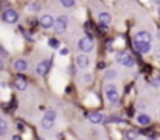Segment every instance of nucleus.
<instances>
[{
    "label": "nucleus",
    "instance_id": "nucleus-1",
    "mask_svg": "<svg viewBox=\"0 0 160 140\" xmlns=\"http://www.w3.org/2000/svg\"><path fill=\"white\" fill-rule=\"evenodd\" d=\"M54 120H56V111H47L45 112V115L42 117V120H41V126L44 128V129H52L54 125Z\"/></svg>",
    "mask_w": 160,
    "mask_h": 140
},
{
    "label": "nucleus",
    "instance_id": "nucleus-2",
    "mask_svg": "<svg viewBox=\"0 0 160 140\" xmlns=\"http://www.w3.org/2000/svg\"><path fill=\"white\" fill-rule=\"evenodd\" d=\"M2 20L5 23H17L19 20V13L12 8H6L3 13H2Z\"/></svg>",
    "mask_w": 160,
    "mask_h": 140
},
{
    "label": "nucleus",
    "instance_id": "nucleus-3",
    "mask_svg": "<svg viewBox=\"0 0 160 140\" xmlns=\"http://www.w3.org/2000/svg\"><path fill=\"white\" fill-rule=\"evenodd\" d=\"M117 61H118L121 65H124V67H134V64H135L134 56H132L131 53H126V51L118 53V54H117Z\"/></svg>",
    "mask_w": 160,
    "mask_h": 140
},
{
    "label": "nucleus",
    "instance_id": "nucleus-4",
    "mask_svg": "<svg viewBox=\"0 0 160 140\" xmlns=\"http://www.w3.org/2000/svg\"><path fill=\"white\" fill-rule=\"evenodd\" d=\"M78 48H79L81 51H84V53H89V51H92V50L95 48L93 39H92V38H89V36H86V38L79 39V41H78Z\"/></svg>",
    "mask_w": 160,
    "mask_h": 140
},
{
    "label": "nucleus",
    "instance_id": "nucleus-5",
    "mask_svg": "<svg viewBox=\"0 0 160 140\" xmlns=\"http://www.w3.org/2000/svg\"><path fill=\"white\" fill-rule=\"evenodd\" d=\"M106 98L110 104L118 103L120 96H118V91H117V87H115L113 84H107L106 86Z\"/></svg>",
    "mask_w": 160,
    "mask_h": 140
},
{
    "label": "nucleus",
    "instance_id": "nucleus-6",
    "mask_svg": "<svg viewBox=\"0 0 160 140\" xmlns=\"http://www.w3.org/2000/svg\"><path fill=\"white\" fill-rule=\"evenodd\" d=\"M68 25V17L67 16H59L56 20H54V31L56 33H64V30L67 28Z\"/></svg>",
    "mask_w": 160,
    "mask_h": 140
},
{
    "label": "nucleus",
    "instance_id": "nucleus-7",
    "mask_svg": "<svg viewBox=\"0 0 160 140\" xmlns=\"http://www.w3.org/2000/svg\"><path fill=\"white\" fill-rule=\"evenodd\" d=\"M50 65H52V62H50L48 59L41 61V62L38 64V67H36V73L41 75V76H45V75L48 73V70H50Z\"/></svg>",
    "mask_w": 160,
    "mask_h": 140
},
{
    "label": "nucleus",
    "instance_id": "nucleus-8",
    "mask_svg": "<svg viewBox=\"0 0 160 140\" xmlns=\"http://www.w3.org/2000/svg\"><path fill=\"white\" fill-rule=\"evenodd\" d=\"M39 25L42 28H52V27H54V19L50 14H45V16H42L39 19Z\"/></svg>",
    "mask_w": 160,
    "mask_h": 140
},
{
    "label": "nucleus",
    "instance_id": "nucleus-9",
    "mask_svg": "<svg viewBox=\"0 0 160 140\" xmlns=\"http://www.w3.org/2000/svg\"><path fill=\"white\" fill-rule=\"evenodd\" d=\"M87 118L93 125H98V123H103L104 122V115L101 112H90V114H87Z\"/></svg>",
    "mask_w": 160,
    "mask_h": 140
},
{
    "label": "nucleus",
    "instance_id": "nucleus-10",
    "mask_svg": "<svg viewBox=\"0 0 160 140\" xmlns=\"http://www.w3.org/2000/svg\"><path fill=\"white\" fill-rule=\"evenodd\" d=\"M151 34L148 33V31H138L137 34H135V41L137 42H145V44H151Z\"/></svg>",
    "mask_w": 160,
    "mask_h": 140
},
{
    "label": "nucleus",
    "instance_id": "nucleus-11",
    "mask_svg": "<svg viewBox=\"0 0 160 140\" xmlns=\"http://www.w3.org/2000/svg\"><path fill=\"white\" fill-rule=\"evenodd\" d=\"M89 64H90V59H89L87 54H78V56H76V65H78V67L87 69Z\"/></svg>",
    "mask_w": 160,
    "mask_h": 140
},
{
    "label": "nucleus",
    "instance_id": "nucleus-12",
    "mask_svg": "<svg viewBox=\"0 0 160 140\" xmlns=\"http://www.w3.org/2000/svg\"><path fill=\"white\" fill-rule=\"evenodd\" d=\"M134 47H135V50H137L138 53H143V54H146V53L151 51V44H145V42H137V41H134Z\"/></svg>",
    "mask_w": 160,
    "mask_h": 140
},
{
    "label": "nucleus",
    "instance_id": "nucleus-13",
    "mask_svg": "<svg viewBox=\"0 0 160 140\" xmlns=\"http://www.w3.org/2000/svg\"><path fill=\"white\" fill-rule=\"evenodd\" d=\"M14 87H16L17 91H25V89H27V78L17 76V78L14 80Z\"/></svg>",
    "mask_w": 160,
    "mask_h": 140
},
{
    "label": "nucleus",
    "instance_id": "nucleus-14",
    "mask_svg": "<svg viewBox=\"0 0 160 140\" xmlns=\"http://www.w3.org/2000/svg\"><path fill=\"white\" fill-rule=\"evenodd\" d=\"M98 20H100V25H101V27H107V25L110 23V20H112V16H110L109 13H100Z\"/></svg>",
    "mask_w": 160,
    "mask_h": 140
},
{
    "label": "nucleus",
    "instance_id": "nucleus-15",
    "mask_svg": "<svg viewBox=\"0 0 160 140\" xmlns=\"http://www.w3.org/2000/svg\"><path fill=\"white\" fill-rule=\"evenodd\" d=\"M14 69H16L17 72H27V70H28V62H27L25 59H17V61L14 62Z\"/></svg>",
    "mask_w": 160,
    "mask_h": 140
},
{
    "label": "nucleus",
    "instance_id": "nucleus-16",
    "mask_svg": "<svg viewBox=\"0 0 160 140\" xmlns=\"http://www.w3.org/2000/svg\"><path fill=\"white\" fill-rule=\"evenodd\" d=\"M137 123L142 125V126H149V125H151V117L146 115V114H140V115L137 117Z\"/></svg>",
    "mask_w": 160,
    "mask_h": 140
},
{
    "label": "nucleus",
    "instance_id": "nucleus-17",
    "mask_svg": "<svg viewBox=\"0 0 160 140\" xmlns=\"http://www.w3.org/2000/svg\"><path fill=\"white\" fill-rule=\"evenodd\" d=\"M138 131H135V129H129L128 132H126V139L128 140H135V139H138Z\"/></svg>",
    "mask_w": 160,
    "mask_h": 140
},
{
    "label": "nucleus",
    "instance_id": "nucleus-18",
    "mask_svg": "<svg viewBox=\"0 0 160 140\" xmlns=\"http://www.w3.org/2000/svg\"><path fill=\"white\" fill-rule=\"evenodd\" d=\"M8 132V123L0 117V136H5Z\"/></svg>",
    "mask_w": 160,
    "mask_h": 140
},
{
    "label": "nucleus",
    "instance_id": "nucleus-19",
    "mask_svg": "<svg viewBox=\"0 0 160 140\" xmlns=\"http://www.w3.org/2000/svg\"><path fill=\"white\" fill-rule=\"evenodd\" d=\"M48 45L52 47V48H54V50H58V48H59V41L52 38V39H48Z\"/></svg>",
    "mask_w": 160,
    "mask_h": 140
},
{
    "label": "nucleus",
    "instance_id": "nucleus-20",
    "mask_svg": "<svg viewBox=\"0 0 160 140\" xmlns=\"http://www.w3.org/2000/svg\"><path fill=\"white\" fill-rule=\"evenodd\" d=\"M61 5L65 6V8H72V6H75V2H73V0H62Z\"/></svg>",
    "mask_w": 160,
    "mask_h": 140
},
{
    "label": "nucleus",
    "instance_id": "nucleus-21",
    "mask_svg": "<svg viewBox=\"0 0 160 140\" xmlns=\"http://www.w3.org/2000/svg\"><path fill=\"white\" fill-rule=\"evenodd\" d=\"M115 76H117V72H115V70L106 72V80H112V78H115Z\"/></svg>",
    "mask_w": 160,
    "mask_h": 140
},
{
    "label": "nucleus",
    "instance_id": "nucleus-22",
    "mask_svg": "<svg viewBox=\"0 0 160 140\" xmlns=\"http://www.w3.org/2000/svg\"><path fill=\"white\" fill-rule=\"evenodd\" d=\"M120 122H123V120H121V118H118V117H110L106 123H120Z\"/></svg>",
    "mask_w": 160,
    "mask_h": 140
},
{
    "label": "nucleus",
    "instance_id": "nucleus-23",
    "mask_svg": "<svg viewBox=\"0 0 160 140\" xmlns=\"http://www.w3.org/2000/svg\"><path fill=\"white\" fill-rule=\"evenodd\" d=\"M30 6H31L33 11H39V9H41V5H39V3H30Z\"/></svg>",
    "mask_w": 160,
    "mask_h": 140
},
{
    "label": "nucleus",
    "instance_id": "nucleus-24",
    "mask_svg": "<svg viewBox=\"0 0 160 140\" xmlns=\"http://www.w3.org/2000/svg\"><path fill=\"white\" fill-rule=\"evenodd\" d=\"M82 81H84V83H90V81H92V75H84Z\"/></svg>",
    "mask_w": 160,
    "mask_h": 140
},
{
    "label": "nucleus",
    "instance_id": "nucleus-25",
    "mask_svg": "<svg viewBox=\"0 0 160 140\" xmlns=\"http://www.w3.org/2000/svg\"><path fill=\"white\" fill-rule=\"evenodd\" d=\"M59 53H61L62 56H65V54H68V48H61V50H59Z\"/></svg>",
    "mask_w": 160,
    "mask_h": 140
},
{
    "label": "nucleus",
    "instance_id": "nucleus-26",
    "mask_svg": "<svg viewBox=\"0 0 160 140\" xmlns=\"http://www.w3.org/2000/svg\"><path fill=\"white\" fill-rule=\"evenodd\" d=\"M23 36H25L28 41H33V36H31V34H28V33H23Z\"/></svg>",
    "mask_w": 160,
    "mask_h": 140
},
{
    "label": "nucleus",
    "instance_id": "nucleus-27",
    "mask_svg": "<svg viewBox=\"0 0 160 140\" xmlns=\"http://www.w3.org/2000/svg\"><path fill=\"white\" fill-rule=\"evenodd\" d=\"M156 56H157V58L160 59V45L157 47V48H156Z\"/></svg>",
    "mask_w": 160,
    "mask_h": 140
},
{
    "label": "nucleus",
    "instance_id": "nucleus-28",
    "mask_svg": "<svg viewBox=\"0 0 160 140\" xmlns=\"http://www.w3.org/2000/svg\"><path fill=\"white\" fill-rule=\"evenodd\" d=\"M3 69H5V65H3V62H2V61H0V72H2V70H3Z\"/></svg>",
    "mask_w": 160,
    "mask_h": 140
},
{
    "label": "nucleus",
    "instance_id": "nucleus-29",
    "mask_svg": "<svg viewBox=\"0 0 160 140\" xmlns=\"http://www.w3.org/2000/svg\"><path fill=\"white\" fill-rule=\"evenodd\" d=\"M11 140H20V137H19V136H12V139Z\"/></svg>",
    "mask_w": 160,
    "mask_h": 140
},
{
    "label": "nucleus",
    "instance_id": "nucleus-30",
    "mask_svg": "<svg viewBox=\"0 0 160 140\" xmlns=\"http://www.w3.org/2000/svg\"><path fill=\"white\" fill-rule=\"evenodd\" d=\"M148 140H157L156 137H148Z\"/></svg>",
    "mask_w": 160,
    "mask_h": 140
},
{
    "label": "nucleus",
    "instance_id": "nucleus-31",
    "mask_svg": "<svg viewBox=\"0 0 160 140\" xmlns=\"http://www.w3.org/2000/svg\"><path fill=\"white\" fill-rule=\"evenodd\" d=\"M157 36H159V39H160V31H159V34H157Z\"/></svg>",
    "mask_w": 160,
    "mask_h": 140
}]
</instances>
